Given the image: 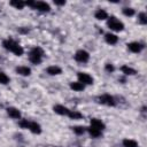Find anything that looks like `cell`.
<instances>
[{"instance_id": "1", "label": "cell", "mask_w": 147, "mask_h": 147, "mask_svg": "<svg viewBox=\"0 0 147 147\" xmlns=\"http://www.w3.org/2000/svg\"><path fill=\"white\" fill-rule=\"evenodd\" d=\"M2 46H3L7 51L14 53L16 56H21V55H23V53H24V49L22 48V46H20V44H18L17 41H15L14 39H11V38H8V39L3 40V41H2Z\"/></svg>"}, {"instance_id": "2", "label": "cell", "mask_w": 147, "mask_h": 147, "mask_svg": "<svg viewBox=\"0 0 147 147\" xmlns=\"http://www.w3.org/2000/svg\"><path fill=\"white\" fill-rule=\"evenodd\" d=\"M42 57H44V51L38 46L33 47L29 53V61L33 64H40L42 61Z\"/></svg>"}, {"instance_id": "3", "label": "cell", "mask_w": 147, "mask_h": 147, "mask_svg": "<svg viewBox=\"0 0 147 147\" xmlns=\"http://www.w3.org/2000/svg\"><path fill=\"white\" fill-rule=\"evenodd\" d=\"M107 25L110 30L113 31H122L124 29V24L123 22H121L119 20H117L115 16H110L108 18V22H107Z\"/></svg>"}, {"instance_id": "4", "label": "cell", "mask_w": 147, "mask_h": 147, "mask_svg": "<svg viewBox=\"0 0 147 147\" xmlns=\"http://www.w3.org/2000/svg\"><path fill=\"white\" fill-rule=\"evenodd\" d=\"M98 101H99V103L105 105V106H109V107H114V106L116 105V101H115L114 96L110 95V94H108V93L100 95V96L98 98Z\"/></svg>"}, {"instance_id": "5", "label": "cell", "mask_w": 147, "mask_h": 147, "mask_svg": "<svg viewBox=\"0 0 147 147\" xmlns=\"http://www.w3.org/2000/svg\"><path fill=\"white\" fill-rule=\"evenodd\" d=\"M75 60L79 63H86L90 60V54L84 49H79L75 54Z\"/></svg>"}, {"instance_id": "6", "label": "cell", "mask_w": 147, "mask_h": 147, "mask_svg": "<svg viewBox=\"0 0 147 147\" xmlns=\"http://www.w3.org/2000/svg\"><path fill=\"white\" fill-rule=\"evenodd\" d=\"M77 77H78V82L82 83L83 85H92L93 84L92 76H90L86 72H78L77 74Z\"/></svg>"}, {"instance_id": "7", "label": "cell", "mask_w": 147, "mask_h": 147, "mask_svg": "<svg viewBox=\"0 0 147 147\" xmlns=\"http://www.w3.org/2000/svg\"><path fill=\"white\" fill-rule=\"evenodd\" d=\"M33 9H37L39 11H49L51 10V7L47 2H44V1H34V5L32 7Z\"/></svg>"}, {"instance_id": "8", "label": "cell", "mask_w": 147, "mask_h": 147, "mask_svg": "<svg viewBox=\"0 0 147 147\" xmlns=\"http://www.w3.org/2000/svg\"><path fill=\"white\" fill-rule=\"evenodd\" d=\"M144 48V45L138 42V41H132L130 44H127V49L132 53H140Z\"/></svg>"}, {"instance_id": "9", "label": "cell", "mask_w": 147, "mask_h": 147, "mask_svg": "<svg viewBox=\"0 0 147 147\" xmlns=\"http://www.w3.org/2000/svg\"><path fill=\"white\" fill-rule=\"evenodd\" d=\"M53 110H54L55 114L62 115V116H68V114H69V111H70L67 107H64V106H62V105H56V106H54V107H53Z\"/></svg>"}, {"instance_id": "10", "label": "cell", "mask_w": 147, "mask_h": 147, "mask_svg": "<svg viewBox=\"0 0 147 147\" xmlns=\"http://www.w3.org/2000/svg\"><path fill=\"white\" fill-rule=\"evenodd\" d=\"M7 114H8L9 117H11L14 119L21 118V111L17 108H15V107H8L7 108Z\"/></svg>"}, {"instance_id": "11", "label": "cell", "mask_w": 147, "mask_h": 147, "mask_svg": "<svg viewBox=\"0 0 147 147\" xmlns=\"http://www.w3.org/2000/svg\"><path fill=\"white\" fill-rule=\"evenodd\" d=\"M91 126H93V127H95V129H98L100 131H102V130L106 129L105 123L101 119H99V118H92L91 119Z\"/></svg>"}, {"instance_id": "12", "label": "cell", "mask_w": 147, "mask_h": 147, "mask_svg": "<svg viewBox=\"0 0 147 147\" xmlns=\"http://www.w3.org/2000/svg\"><path fill=\"white\" fill-rule=\"evenodd\" d=\"M28 129H29L32 133H34V134H40V133H41V126H40L37 122H30Z\"/></svg>"}, {"instance_id": "13", "label": "cell", "mask_w": 147, "mask_h": 147, "mask_svg": "<svg viewBox=\"0 0 147 147\" xmlns=\"http://www.w3.org/2000/svg\"><path fill=\"white\" fill-rule=\"evenodd\" d=\"M105 40L109 45H115L118 41V37L116 34H114V33H106L105 34Z\"/></svg>"}, {"instance_id": "14", "label": "cell", "mask_w": 147, "mask_h": 147, "mask_svg": "<svg viewBox=\"0 0 147 147\" xmlns=\"http://www.w3.org/2000/svg\"><path fill=\"white\" fill-rule=\"evenodd\" d=\"M16 72L21 76H29L31 74V69L29 67H25V65H20V67H16Z\"/></svg>"}, {"instance_id": "15", "label": "cell", "mask_w": 147, "mask_h": 147, "mask_svg": "<svg viewBox=\"0 0 147 147\" xmlns=\"http://www.w3.org/2000/svg\"><path fill=\"white\" fill-rule=\"evenodd\" d=\"M121 71H122L124 75H126V76H132V75H136V74H137L136 69H133V68H131V67H129V65H125V64L121 67Z\"/></svg>"}, {"instance_id": "16", "label": "cell", "mask_w": 147, "mask_h": 147, "mask_svg": "<svg viewBox=\"0 0 147 147\" xmlns=\"http://www.w3.org/2000/svg\"><path fill=\"white\" fill-rule=\"evenodd\" d=\"M47 74L52 75V76H55V75H60L62 74V69L57 65H51L47 68Z\"/></svg>"}, {"instance_id": "17", "label": "cell", "mask_w": 147, "mask_h": 147, "mask_svg": "<svg viewBox=\"0 0 147 147\" xmlns=\"http://www.w3.org/2000/svg\"><path fill=\"white\" fill-rule=\"evenodd\" d=\"M94 16H95L96 20H100V21L108 18V14H107V11H106L105 9H98V10L95 11Z\"/></svg>"}, {"instance_id": "18", "label": "cell", "mask_w": 147, "mask_h": 147, "mask_svg": "<svg viewBox=\"0 0 147 147\" xmlns=\"http://www.w3.org/2000/svg\"><path fill=\"white\" fill-rule=\"evenodd\" d=\"M86 130L88 131V133L91 134L92 138H99V137H101V132H102V131H100V130H98V129H95V127H93V126L86 127Z\"/></svg>"}, {"instance_id": "19", "label": "cell", "mask_w": 147, "mask_h": 147, "mask_svg": "<svg viewBox=\"0 0 147 147\" xmlns=\"http://www.w3.org/2000/svg\"><path fill=\"white\" fill-rule=\"evenodd\" d=\"M70 88L74 90V91L79 92V91H83L85 88V85H83L79 82H72V83H70Z\"/></svg>"}, {"instance_id": "20", "label": "cell", "mask_w": 147, "mask_h": 147, "mask_svg": "<svg viewBox=\"0 0 147 147\" xmlns=\"http://www.w3.org/2000/svg\"><path fill=\"white\" fill-rule=\"evenodd\" d=\"M9 5L16 9H23V7L25 6V2L24 1H21V0H11L9 2Z\"/></svg>"}, {"instance_id": "21", "label": "cell", "mask_w": 147, "mask_h": 147, "mask_svg": "<svg viewBox=\"0 0 147 147\" xmlns=\"http://www.w3.org/2000/svg\"><path fill=\"white\" fill-rule=\"evenodd\" d=\"M122 144H123L124 147H138V142L133 139H127L126 138L122 141Z\"/></svg>"}, {"instance_id": "22", "label": "cell", "mask_w": 147, "mask_h": 147, "mask_svg": "<svg viewBox=\"0 0 147 147\" xmlns=\"http://www.w3.org/2000/svg\"><path fill=\"white\" fill-rule=\"evenodd\" d=\"M68 117L71 118V119H79V118L83 117V115L77 110H70L69 114H68Z\"/></svg>"}, {"instance_id": "23", "label": "cell", "mask_w": 147, "mask_h": 147, "mask_svg": "<svg viewBox=\"0 0 147 147\" xmlns=\"http://www.w3.org/2000/svg\"><path fill=\"white\" fill-rule=\"evenodd\" d=\"M138 22H139L140 24H142V25L147 24V15H146L144 11H141V13L138 14Z\"/></svg>"}, {"instance_id": "24", "label": "cell", "mask_w": 147, "mask_h": 147, "mask_svg": "<svg viewBox=\"0 0 147 147\" xmlns=\"http://www.w3.org/2000/svg\"><path fill=\"white\" fill-rule=\"evenodd\" d=\"M72 131H74L77 136H80V134H83V133L86 131V127L80 126V125H77V126H74V127H72Z\"/></svg>"}, {"instance_id": "25", "label": "cell", "mask_w": 147, "mask_h": 147, "mask_svg": "<svg viewBox=\"0 0 147 147\" xmlns=\"http://www.w3.org/2000/svg\"><path fill=\"white\" fill-rule=\"evenodd\" d=\"M8 83H9V77H8L5 72L0 71V84L6 85V84H8Z\"/></svg>"}, {"instance_id": "26", "label": "cell", "mask_w": 147, "mask_h": 147, "mask_svg": "<svg viewBox=\"0 0 147 147\" xmlns=\"http://www.w3.org/2000/svg\"><path fill=\"white\" fill-rule=\"evenodd\" d=\"M123 14L125 15V16H133L134 15V9L133 8H127V7H125V8H123Z\"/></svg>"}, {"instance_id": "27", "label": "cell", "mask_w": 147, "mask_h": 147, "mask_svg": "<svg viewBox=\"0 0 147 147\" xmlns=\"http://www.w3.org/2000/svg\"><path fill=\"white\" fill-rule=\"evenodd\" d=\"M29 123H30V121H28V119H21L20 123H18V125L22 129H28L29 127Z\"/></svg>"}, {"instance_id": "28", "label": "cell", "mask_w": 147, "mask_h": 147, "mask_svg": "<svg viewBox=\"0 0 147 147\" xmlns=\"http://www.w3.org/2000/svg\"><path fill=\"white\" fill-rule=\"evenodd\" d=\"M105 69H106V71H108V72H113V71L115 70V68H114V65H113L111 63H107V64L105 65Z\"/></svg>"}, {"instance_id": "29", "label": "cell", "mask_w": 147, "mask_h": 147, "mask_svg": "<svg viewBox=\"0 0 147 147\" xmlns=\"http://www.w3.org/2000/svg\"><path fill=\"white\" fill-rule=\"evenodd\" d=\"M54 3H55L56 6H64V5H65V1H64V0H62V1H57V0H54Z\"/></svg>"}, {"instance_id": "30", "label": "cell", "mask_w": 147, "mask_h": 147, "mask_svg": "<svg viewBox=\"0 0 147 147\" xmlns=\"http://www.w3.org/2000/svg\"><path fill=\"white\" fill-rule=\"evenodd\" d=\"M18 31L20 32H23V33H26V32H29V29H22L21 28V29H18Z\"/></svg>"}]
</instances>
